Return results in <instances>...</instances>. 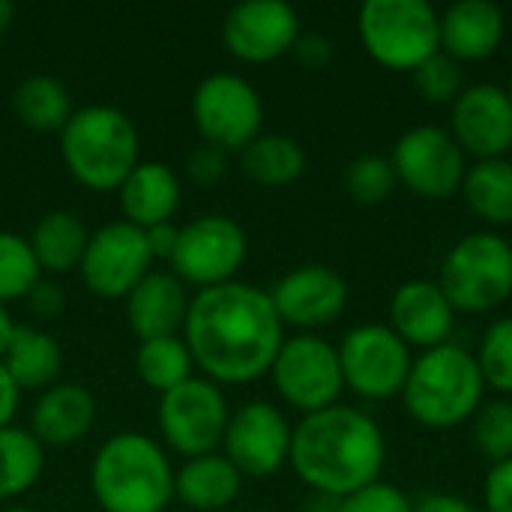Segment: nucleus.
I'll list each match as a JSON object with an SVG mask.
<instances>
[{"label": "nucleus", "instance_id": "1", "mask_svg": "<svg viewBox=\"0 0 512 512\" xmlns=\"http://www.w3.org/2000/svg\"><path fill=\"white\" fill-rule=\"evenodd\" d=\"M183 342L213 384H252L270 375L285 342L270 291L246 282L204 288L189 300Z\"/></svg>", "mask_w": 512, "mask_h": 512}, {"label": "nucleus", "instance_id": "2", "mask_svg": "<svg viewBox=\"0 0 512 512\" xmlns=\"http://www.w3.org/2000/svg\"><path fill=\"white\" fill-rule=\"evenodd\" d=\"M387 441L381 426L357 408L333 405L306 414L291 435L288 465L324 498H348L381 480Z\"/></svg>", "mask_w": 512, "mask_h": 512}, {"label": "nucleus", "instance_id": "3", "mask_svg": "<svg viewBox=\"0 0 512 512\" xmlns=\"http://www.w3.org/2000/svg\"><path fill=\"white\" fill-rule=\"evenodd\" d=\"M90 489L105 512H165L174 501V468L162 444L141 432H120L99 447Z\"/></svg>", "mask_w": 512, "mask_h": 512}, {"label": "nucleus", "instance_id": "4", "mask_svg": "<svg viewBox=\"0 0 512 512\" xmlns=\"http://www.w3.org/2000/svg\"><path fill=\"white\" fill-rule=\"evenodd\" d=\"M60 159L84 189L117 192L141 162L138 129L114 105H84L60 132Z\"/></svg>", "mask_w": 512, "mask_h": 512}, {"label": "nucleus", "instance_id": "5", "mask_svg": "<svg viewBox=\"0 0 512 512\" xmlns=\"http://www.w3.org/2000/svg\"><path fill=\"white\" fill-rule=\"evenodd\" d=\"M483 372L462 345L444 342L414 360L402 399L408 414L429 429H453L483 405Z\"/></svg>", "mask_w": 512, "mask_h": 512}, {"label": "nucleus", "instance_id": "6", "mask_svg": "<svg viewBox=\"0 0 512 512\" xmlns=\"http://www.w3.org/2000/svg\"><path fill=\"white\" fill-rule=\"evenodd\" d=\"M357 30L366 54L396 72H414L441 51V15L429 0H366Z\"/></svg>", "mask_w": 512, "mask_h": 512}, {"label": "nucleus", "instance_id": "7", "mask_svg": "<svg viewBox=\"0 0 512 512\" xmlns=\"http://www.w3.org/2000/svg\"><path fill=\"white\" fill-rule=\"evenodd\" d=\"M456 312H489L512 294V246L495 231L462 237L441 264L438 279Z\"/></svg>", "mask_w": 512, "mask_h": 512}, {"label": "nucleus", "instance_id": "8", "mask_svg": "<svg viewBox=\"0 0 512 512\" xmlns=\"http://www.w3.org/2000/svg\"><path fill=\"white\" fill-rule=\"evenodd\" d=\"M228 402L219 384L207 378H189L180 387L159 396L156 423L165 447L183 459L219 453L228 429Z\"/></svg>", "mask_w": 512, "mask_h": 512}, {"label": "nucleus", "instance_id": "9", "mask_svg": "<svg viewBox=\"0 0 512 512\" xmlns=\"http://www.w3.org/2000/svg\"><path fill=\"white\" fill-rule=\"evenodd\" d=\"M192 120L204 144L225 153H240L261 135L264 102L246 78L213 72L192 93Z\"/></svg>", "mask_w": 512, "mask_h": 512}, {"label": "nucleus", "instance_id": "10", "mask_svg": "<svg viewBox=\"0 0 512 512\" xmlns=\"http://www.w3.org/2000/svg\"><path fill=\"white\" fill-rule=\"evenodd\" d=\"M270 378L276 384V393L303 417L339 405V396L345 390L336 345L309 333L282 342L270 366Z\"/></svg>", "mask_w": 512, "mask_h": 512}, {"label": "nucleus", "instance_id": "11", "mask_svg": "<svg viewBox=\"0 0 512 512\" xmlns=\"http://www.w3.org/2000/svg\"><path fill=\"white\" fill-rule=\"evenodd\" d=\"M249 252L246 231L240 222L222 213H204L180 228L171 255L174 276L198 291L234 282Z\"/></svg>", "mask_w": 512, "mask_h": 512}, {"label": "nucleus", "instance_id": "12", "mask_svg": "<svg viewBox=\"0 0 512 512\" xmlns=\"http://www.w3.org/2000/svg\"><path fill=\"white\" fill-rule=\"evenodd\" d=\"M336 351L345 387L372 402L399 396L414 366L411 348L390 330V324H360Z\"/></svg>", "mask_w": 512, "mask_h": 512}, {"label": "nucleus", "instance_id": "13", "mask_svg": "<svg viewBox=\"0 0 512 512\" xmlns=\"http://www.w3.org/2000/svg\"><path fill=\"white\" fill-rule=\"evenodd\" d=\"M399 183L426 201H447L465 183L468 165L456 138L441 126L408 129L390 156Z\"/></svg>", "mask_w": 512, "mask_h": 512}, {"label": "nucleus", "instance_id": "14", "mask_svg": "<svg viewBox=\"0 0 512 512\" xmlns=\"http://www.w3.org/2000/svg\"><path fill=\"white\" fill-rule=\"evenodd\" d=\"M153 270L147 234L126 219L108 222L90 234L81 258V282L105 300H126L129 291Z\"/></svg>", "mask_w": 512, "mask_h": 512}, {"label": "nucleus", "instance_id": "15", "mask_svg": "<svg viewBox=\"0 0 512 512\" xmlns=\"http://www.w3.org/2000/svg\"><path fill=\"white\" fill-rule=\"evenodd\" d=\"M291 435L294 426L285 420V414L276 405L249 402L231 414L222 438V456L243 477L264 480L288 465Z\"/></svg>", "mask_w": 512, "mask_h": 512}, {"label": "nucleus", "instance_id": "16", "mask_svg": "<svg viewBox=\"0 0 512 512\" xmlns=\"http://www.w3.org/2000/svg\"><path fill=\"white\" fill-rule=\"evenodd\" d=\"M300 39V15L285 0H246L222 21L225 48L243 63H273Z\"/></svg>", "mask_w": 512, "mask_h": 512}, {"label": "nucleus", "instance_id": "17", "mask_svg": "<svg viewBox=\"0 0 512 512\" xmlns=\"http://www.w3.org/2000/svg\"><path fill=\"white\" fill-rule=\"evenodd\" d=\"M450 135L465 156L504 159L512 150V99L507 87L471 84L453 102Z\"/></svg>", "mask_w": 512, "mask_h": 512}, {"label": "nucleus", "instance_id": "18", "mask_svg": "<svg viewBox=\"0 0 512 512\" xmlns=\"http://www.w3.org/2000/svg\"><path fill=\"white\" fill-rule=\"evenodd\" d=\"M270 300L282 324L318 330L333 324L345 312L348 282L324 264H306L282 276L273 285Z\"/></svg>", "mask_w": 512, "mask_h": 512}, {"label": "nucleus", "instance_id": "19", "mask_svg": "<svg viewBox=\"0 0 512 512\" xmlns=\"http://www.w3.org/2000/svg\"><path fill=\"white\" fill-rule=\"evenodd\" d=\"M456 324V309L444 297L438 282L411 279L396 288L390 300V330L411 348H438L450 342Z\"/></svg>", "mask_w": 512, "mask_h": 512}, {"label": "nucleus", "instance_id": "20", "mask_svg": "<svg viewBox=\"0 0 512 512\" xmlns=\"http://www.w3.org/2000/svg\"><path fill=\"white\" fill-rule=\"evenodd\" d=\"M186 285L165 270H150L126 297V321L138 342L180 336L189 312Z\"/></svg>", "mask_w": 512, "mask_h": 512}, {"label": "nucleus", "instance_id": "21", "mask_svg": "<svg viewBox=\"0 0 512 512\" xmlns=\"http://www.w3.org/2000/svg\"><path fill=\"white\" fill-rule=\"evenodd\" d=\"M96 396L81 384H54L42 390L30 414V432L45 447H66L90 435L96 426Z\"/></svg>", "mask_w": 512, "mask_h": 512}, {"label": "nucleus", "instance_id": "22", "mask_svg": "<svg viewBox=\"0 0 512 512\" xmlns=\"http://www.w3.org/2000/svg\"><path fill=\"white\" fill-rule=\"evenodd\" d=\"M504 12L489 0H459L441 15V51L459 63H477L498 51Z\"/></svg>", "mask_w": 512, "mask_h": 512}, {"label": "nucleus", "instance_id": "23", "mask_svg": "<svg viewBox=\"0 0 512 512\" xmlns=\"http://www.w3.org/2000/svg\"><path fill=\"white\" fill-rule=\"evenodd\" d=\"M117 192L126 222L141 231L171 222L180 207V180L165 162L156 159H141Z\"/></svg>", "mask_w": 512, "mask_h": 512}, {"label": "nucleus", "instance_id": "24", "mask_svg": "<svg viewBox=\"0 0 512 512\" xmlns=\"http://www.w3.org/2000/svg\"><path fill=\"white\" fill-rule=\"evenodd\" d=\"M243 492V474L222 456H198L186 459L180 471H174V498L195 512L228 510Z\"/></svg>", "mask_w": 512, "mask_h": 512}, {"label": "nucleus", "instance_id": "25", "mask_svg": "<svg viewBox=\"0 0 512 512\" xmlns=\"http://www.w3.org/2000/svg\"><path fill=\"white\" fill-rule=\"evenodd\" d=\"M0 363L18 390H48L60 378L63 348L45 330L18 324Z\"/></svg>", "mask_w": 512, "mask_h": 512}, {"label": "nucleus", "instance_id": "26", "mask_svg": "<svg viewBox=\"0 0 512 512\" xmlns=\"http://www.w3.org/2000/svg\"><path fill=\"white\" fill-rule=\"evenodd\" d=\"M87 240H90V234H87L84 222L69 210L45 213L36 222L33 234L27 237L39 270H48V273H72V270H78L81 258H84V249H87Z\"/></svg>", "mask_w": 512, "mask_h": 512}, {"label": "nucleus", "instance_id": "27", "mask_svg": "<svg viewBox=\"0 0 512 512\" xmlns=\"http://www.w3.org/2000/svg\"><path fill=\"white\" fill-rule=\"evenodd\" d=\"M240 168L258 186H291L306 171V150L291 135L261 132L252 144L240 150Z\"/></svg>", "mask_w": 512, "mask_h": 512}, {"label": "nucleus", "instance_id": "28", "mask_svg": "<svg viewBox=\"0 0 512 512\" xmlns=\"http://www.w3.org/2000/svg\"><path fill=\"white\" fill-rule=\"evenodd\" d=\"M12 111L33 132H63L72 117V96L57 78L30 75L12 93Z\"/></svg>", "mask_w": 512, "mask_h": 512}, {"label": "nucleus", "instance_id": "29", "mask_svg": "<svg viewBox=\"0 0 512 512\" xmlns=\"http://www.w3.org/2000/svg\"><path fill=\"white\" fill-rule=\"evenodd\" d=\"M462 195L474 216L489 225H512V162L486 159L468 168Z\"/></svg>", "mask_w": 512, "mask_h": 512}, {"label": "nucleus", "instance_id": "30", "mask_svg": "<svg viewBox=\"0 0 512 512\" xmlns=\"http://www.w3.org/2000/svg\"><path fill=\"white\" fill-rule=\"evenodd\" d=\"M45 471V447L33 432L6 426L0 429V501L30 492Z\"/></svg>", "mask_w": 512, "mask_h": 512}, {"label": "nucleus", "instance_id": "31", "mask_svg": "<svg viewBox=\"0 0 512 512\" xmlns=\"http://www.w3.org/2000/svg\"><path fill=\"white\" fill-rule=\"evenodd\" d=\"M135 369H138V378L162 396V393L180 387L183 381H189L195 363H192V354H189L183 336H165V339L138 342Z\"/></svg>", "mask_w": 512, "mask_h": 512}, {"label": "nucleus", "instance_id": "32", "mask_svg": "<svg viewBox=\"0 0 512 512\" xmlns=\"http://www.w3.org/2000/svg\"><path fill=\"white\" fill-rule=\"evenodd\" d=\"M39 279L42 270L30 243L15 231H0V303L6 306L9 300H24Z\"/></svg>", "mask_w": 512, "mask_h": 512}, {"label": "nucleus", "instance_id": "33", "mask_svg": "<svg viewBox=\"0 0 512 512\" xmlns=\"http://www.w3.org/2000/svg\"><path fill=\"white\" fill-rule=\"evenodd\" d=\"M399 177L396 168L390 162V156H378V153H366L357 156L348 171H345V186L348 195L360 204H381L390 198V192L396 189Z\"/></svg>", "mask_w": 512, "mask_h": 512}, {"label": "nucleus", "instance_id": "34", "mask_svg": "<svg viewBox=\"0 0 512 512\" xmlns=\"http://www.w3.org/2000/svg\"><path fill=\"white\" fill-rule=\"evenodd\" d=\"M474 441L492 465L512 459V402L495 399L480 405L474 420Z\"/></svg>", "mask_w": 512, "mask_h": 512}, {"label": "nucleus", "instance_id": "35", "mask_svg": "<svg viewBox=\"0 0 512 512\" xmlns=\"http://www.w3.org/2000/svg\"><path fill=\"white\" fill-rule=\"evenodd\" d=\"M477 366L498 393H512V318H498L480 342Z\"/></svg>", "mask_w": 512, "mask_h": 512}, {"label": "nucleus", "instance_id": "36", "mask_svg": "<svg viewBox=\"0 0 512 512\" xmlns=\"http://www.w3.org/2000/svg\"><path fill=\"white\" fill-rule=\"evenodd\" d=\"M411 75H414V87L420 90V96L429 99L432 105H453L462 96V90H465L462 63L453 60V57H447L444 51L432 54Z\"/></svg>", "mask_w": 512, "mask_h": 512}, {"label": "nucleus", "instance_id": "37", "mask_svg": "<svg viewBox=\"0 0 512 512\" xmlns=\"http://www.w3.org/2000/svg\"><path fill=\"white\" fill-rule=\"evenodd\" d=\"M336 512H414V501L402 489L378 480V483L342 498Z\"/></svg>", "mask_w": 512, "mask_h": 512}, {"label": "nucleus", "instance_id": "38", "mask_svg": "<svg viewBox=\"0 0 512 512\" xmlns=\"http://www.w3.org/2000/svg\"><path fill=\"white\" fill-rule=\"evenodd\" d=\"M186 174L201 186H213L228 174V153L213 144H198L186 156Z\"/></svg>", "mask_w": 512, "mask_h": 512}, {"label": "nucleus", "instance_id": "39", "mask_svg": "<svg viewBox=\"0 0 512 512\" xmlns=\"http://www.w3.org/2000/svg\"><path fill=\"white\" fill-rule=\"evenodd\" d=\"M483 504L489 512H512V459L492 465L483 483Z\"/></svg>", "mask_w": 512, "mask_h": 512}, {"label": "nucleus", "instance_id": "40", "mask_svg": "<svg viewBox=\"0 0 512 512\" xmlns=\"http://www.w3.org/2000/svg\"><path fill=\"white\" fill-rule=\"evenodd\" d=\"M291 54L297 57L300 66H306V69H321V66L330 63L333 45H330V39H324L321 33H300V39L294 42Z\"/></svg>", "mask_w": 512, "mask_h": 512}, {"label": "nucleus", "instance_id": "41", "mask_svg": "<svg viewBox=\"0 0 512 512\" xmlns=\"http://www.w3.org/2000/svg\"><path fill=\"white\" fill-rule=\"evenodd\" d=\"M24 300H27V306H30V312L36 318H57L63 312V306H66V297H63L60 285H54L48 279H39Z\"/></svg>", "mask_w": 512, "mask_h": 512}, {"label": "nucleus", "instance_id": "42", "mask_svg": "<svg viewBox=\"0 0 512 512\" xmlns=\"http://www.w3.org/2000/svg\"><path fill=\"white\" fill-rule=\"evenodd\" d=\"M147 234V249L153 255V261H171L174 255V246H177V234L180 228H174L171 222H162V225H153L144 231Z\"/></svg>", "mask_w": 512, "mask_h": 512}, {"label": "nucleus", "instance_id": "43", "mask_svg": "<svg viewBox=\"0 0 512 512\" xmlns=\"http://www.w3.org/2000/svg\"><path fill=\"white\" fill-rule=\"evenodd\" d=\"M414 512H477L465 498L447 495V492H432L414 501Z\"/></svg>", "mask_w": 512, "mask_h": 512}, {"label": "nucleus", "instance_id": "44", "mask_svg": "<svg viewBox=\"0 0 512 512\" xmlns=\"http://www.w3.org/2000/svg\"><path fill=\"white\" fill-rule=\"evenodd\" d=\"M18 399H21V390L12 384L9 372H6V369H3V363H0V429L12 426V417H15Z\"/></svg>", "mask_w": 512, "mask_h": 512}, {"label": "nucleus", "instance_id": "45", "mask_svg": "<svg viewBox=\"0 0 512 512\" xmlns=\"http://www.w3.org/2000/svg\"><path fill=\"white\" fill-rule=\"evenodd\" d=\"M15 321L9 318V312H6V306L0 303V360H3V354H6V348H9V342H12V333H15Z\"/></svg>", "mask_w": 512, "mask_h": 512}, {"label": "nucleus", "instance_id": "46", "mask_svg": "<svg viewBox=\"0 0 512 512\" xmlns=\"http://www.w3.org/2000/svg\"><path fill=\"white\" fill-rule=\"evenodd\" d=\"M15 21V3L12 0H0V36L12 27Z\"/></svg>", "mask_w": 512, "mask_h": 512}, {"label": "nucleus", "instance_id": "47", "mask_svg": "<svg viewBox=\"0 0 512 512\" xmlns=\"http://www.w3.org/2000/svg\"><path fill=\"white\" fill-rule=\"evenodd\" d=\"M339 501L336 498H324V495H315V501H309L306 512H336Z\"/></svg>", "mask_w": 512, "mask_h": 512}, {"label": "nucleus", "instance_id": "48", "mask_svg": "<svg viewBox=\"0 0 512 512\" xmlns=\"http://www.w3.org/2000/svg\"><path fill=\"white\" fill-rule=\"evenodd\" d=\"M0 512H33L30 507H6V510H0Z\"/></svg>", "mask_w": 512, "mask_h": 512}, {"label": "nucleus", "instance_id": "49", "mask_svg": "<svg viewBox=\"0 0 512 512\" xmlns=\"http://www.w3.org/2000/svg\"><path fill=\"white\" fill-rule=\"evenodd\" d=\"M507 93H510V99H512V72H510V81H507Z\"/></svg>", "mask_w": 512, "mask_h": 512}]
</instances>
